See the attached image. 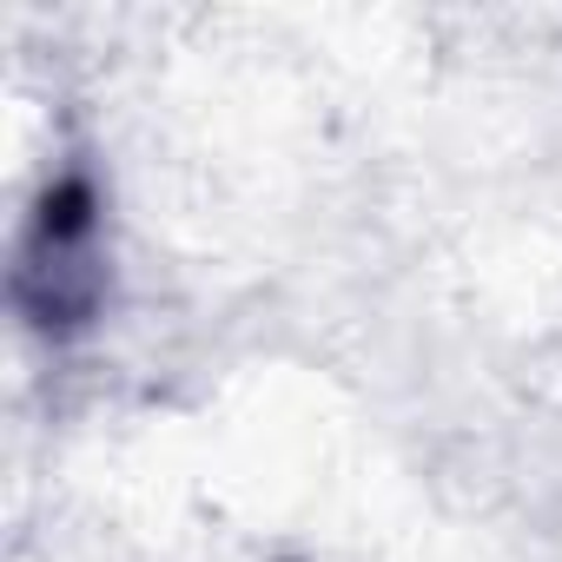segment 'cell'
<instances>
[{
    "label": "cell",
    "instance_id": "1",
    "mask_svg": "<svg viewBox=\"0 0 562 562\" xmlns=\"http://www.w3.org/2000/svg\"><path fill=\"white\" fill-rule=\"evenodd\" d=\"M120 232L113 186L87 146L60 153L8 232V312L41 351H74L113 318Z\"/></svg>",
    "mask_w": 562,
    "mask_h": 562
}]
</instances>
